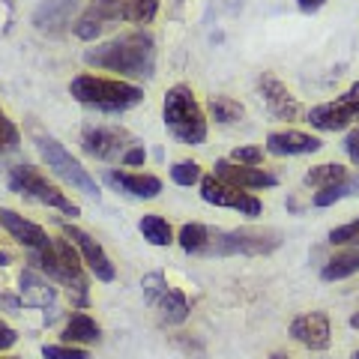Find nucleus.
Here are the masks:
<instances>
[{
  "label": "nucleus",
  "mask_w": 359,
  "mask_h": 359,
  "mask_svg": "<svg viewBox=\"0 0 359 359\" xmlns=\"http://www.w3.org/2000/svg\"><path fill=\"white\" fill-rule=\"evenodd\" d=\"M84 60L96 69H108V72H120L126 78H153L156 69V42L150 33H126L117 36L105 45L84 51Z\"/></svg>",
  "instance_id": "nucleus-1"
},
{
  "label": "nucleus",
  "mask_w": 359,
  "mask_h": 359,
  "mask_svg": "<svg viewBox=\"0 0 359 359\" xmlns=\"http://www.w3.org/2000/svg\"><path fill=\"white\" fill-rule=\"evenodd\" d=\"M69 93L81 105L108 111V114L129 111V108H135L144 99L141 87L126 84V81H111V78H96V75H78V78H72Z\"/></svg>",
  "instance_id": "nucleus-2"
},
{
  "label": "nucleus",
  "mask_w": 359,
  "mask_h": 359,
  "mask_svg": "<svg viewBox=\"0 0 359 359\" xmlns=\"http://www.w3.org/2000/svg\"><path fill=\"white\" fill-rule=\"evenodd\" d=\"M30 264H36L54 282L75 290L78 306H87V278L81 269V255H78V249L69 240H51L45 249L30 255Z\"/></svg>",
  "instance_id": "nucleus-3"
},
{
  "label": "nucleus",
  "mask_w": 359,
  "mask_h": 359,
  "mask_svg": "<svg viewBox=\"0 0 359 359\" xmlns=\"http://www.w3.org/2000/svg\"><path fill=\"white\" fill-rule=\"evenodd\" d=\"M165 126L183 144H204L207 138V117L201 111L195 93L186 84H177L165 93Z\"/></svg>",
  "instance_id": "nucleus-4"
},
{
  "label": "nucleus",
  "mask_w": 359,
  "mask_h": 359,
  "mask_svg": "<svg viewBox=\"0 0 359 359\" xmlns=\"http://www.w3.org/2000/svg\"><path fill=\"white\" fill-rule=\"evenodd\" d=\"M36 147H39V153H42L45 165H48L51 171L63 180V183H69L72 189H78V192H84V195H90V198H99L96 180L87 174V168L78 162L75 156L66 153V147H63L57 138H51V135H36Z\"/></svg>",
  "instance_id": "nucleus-5"
},
{
  "label": "nucleus",
  "mask_w": 359,
  "mask_h": 359,
  "mask_svg": "<svg viewBox=\"0 0 359 359\" xmlns=\"http://www.w3.org/2000/svg\"><path fill=\"white\" fill-rule=\"evenodd\" d=\"M9 189H13V192L27 195L33 201H39V204H48L54 210H60V212H66V216H72V219L81 212V210H78V204H72V201L66 198L57 186H51L33 165L13 168V171H9Z\"/></svg>",
  "instance_id": "nucleus-6"
},
{
  "label": "nucleus",
  "mask_w": 359,
  "mask_h": 359,
  "mask_svg": "<svg viewBox=\"0 0 359 359\" xmlns=\"http://www.w3.org/2000/svg\"><path fill=\"white\" fill-rule=\"evenodd\" d=\"M282 245V237L276 231H257V228H240L228 233H212L207 255H266Z\"/></svg>",
  "instance_id": "nucleus-7"
},
{
  "label": "nucleus",
  "mask_w": 359,
  "mask_h": 359,
  "mask_svg": "<svg viewBox=\"0 0 359 359\" xmlns=\"http://www.w3.org/2000/svg\"><path fill=\"white\" fill-rule=\"evenodd\" d=\"M141 287H144V299H147L150 306L162 314L165 323H183L189 318V302H186V297L180 294L177 287L168 285L162 273L144 276Z\"/></svg>",
  "instance_id": "nucleus-8"
},
{
  "label": "nucleus",
  "mask_w": 359,
  "mask_h": 359,
  "mask_svg": "<svg viewBox=\"0 0 359 359\" xmlns=\"http://www.w3.org/2000/svg\"><path fill=\"white\" fill-rule=\"evenodd\" d=\"M201 198H204L207 204H216V207H231V210L243 212V216H261V201L249 192H243L237 186L224 183V180H219L216 174L201 180Z\"/></svg>",
  "instance_id": "nucleus-9"
},
{
  "label": "nucleus",
  "mask_w": 359,
  "mask_h": 359,
  "mask_svg": "<svg viewBox=\"0 0 359 359\" xmlns=\"http://www.w3.org/2000/svg\"><path fill=\"white\" fill-rule=\"evenodd\" d=\"M63 237L78 249L81 261L90 266V273H93L99 282H114V276H117L114 264H111V257L105 255V249L90 237V233H84L81 228H72V224H63Z\"/></svg>",
  "instance_id": "nucleus-10"
},
{
  "label": "nucleus",
  "mask_w": 359,
  "mask_h": 359,
  "mask_svg": "<svg viewBox=\"0 0 359 359\" xmlns=\"http://www.w3.org/2000/svg\"><path fill=\"white\" fill-rule=\"evenodd\" d=\"M353 120H359V99L351 93V90H347L339 102H327V105H318V108L309 111V123L314 129H323V132L347 129Z\"/></svg>",
  "instance_id": "nucleus-11"
},
{
  "label": "nucleus",
  "mask_w": 359,
  "mask_h": 359,
  "mask_svg": "<svg viewBox=\"0 0 359 359\" xmlns=\"http://www.w3.org/2000/svg\"><path fill=\"white\" fill-rule=\"evenodd\" d=\"M129 132L123 129H111V126H90L81 135V144H84V153L93 156V159H117V156H126L129 150Z\"/></svg>",
  "instance_id": "nucleus-12"
},
{
  "label": "nucleus",
  "mask_w": 359,
  "mask_h": 359,
  "mask_svg": "<svg viewBox=\"0 0 359 359\" xmlns=\"http://www.w3.org/2000/svg\"><path fill=\"white\" fill-rule=\"evenodd\" d=\"M123 13H126V0H96V4L78 18L75 33L81 39H96L111 21L123 18Z\"/></svg>",
  "instance_id": "nucleus-13"
},
{
  "label": "nucleus",
  "mask_w": 359,
  "mask_h": 359,
  "mask_svg": "<svg viewBox=\"0 0 359 359\" xmlns=\"http://www.w3.org/2000/svg\"><path fill=\"white\" fill-rule=\"evenodd\" d=\"M290 335L311 347V351H327L330 347V318L323 311H309V314H299V318L290 323Z\"/></svg>",
  "instance_id": "nucleus-14"
},
{
  "label": "nucleus",
  "mask_w": 359,
  "mask_h": 359,
  "mask_svg": "<svg viewBox=\"0 0 359 359\" xmlns=\"http://www.w3.org/2000/svg\"><path fill=\"white\" fill-rule=\"evenodd\" d=\"M216 177L224 180V183H231V186H237V189H269V186H276L273 174L261 171V168H252V165L228 162V159L216 162Z\"/></svg>",
  "instance_id": "nucleus-15"
},
{
  "label": "nucleus",
  "mask_w": 359,
  "mask_h": 359,
  "mask_svg": "<svg viewBox=\"0 0 359 359\" xmlns=\"http://www.w3.org/2000/svg\"><path fill=\"white\" fill-rule=\"evenodd\" d=\"M261 93H264V99H266V108L273 111V114L278 117V120H294V117H299V102L294 99V93L278 81V78H273V75H264L261 78Z\"/></svg>",
  "instance_id": "nucleus-16"
},
{
  "label": "nucleus",
  "mask_w": 359,
  "mask_h": 359,
  "mask_svg": "<svg viewBox=\"0 0 359 359\" xmlns=\"http://www.w3.org/2000/svg\"><path fill=\"white\" fill-rule=\"evenodd\" d=\"M0 224H4V228L13 233L21 245H27L30 252H39V249H45V245L51 243V237L39 228V224L27 222L25 216H18V212H13V210H0Z\"/></svg>",
  "instance_id": "nucleus-17"
},
{
  "label": "nucleus",
  "mask_w": 359,
  "mask_h": 359,
  "mask_svg": "<svg viewBox=\"0 0 359 359\" xmlns=\"http://www.w3.org/2000/svg\"><path fill=\"white\" fill-rule=\"evenodd\" d=\"M75 9H78V0H45L36 13H33V25L45 33H60L69 27Z\"/></svg>",
  "instance_id": "nucleus-18"
},
{
  "label": "nucleus",
  "mask_w": 359,
  "mask_h": 359,
  "mask_svg": "<svg viewBox=\"0 0 359 359\" xmlns=\"http://www.w3.org/2000/svg\"><path fill=\"white\" fill-rule=\"evenodd\" d=\"M266 150L276 156H302V153H318L320 141L306 132H273L266 138Z\"/></svg>",
  "instance_id": "nucleus-19"
},
{
  "label": "nucleus",
  "mask_w": 359,
  "mask_h": 359,
  "mask_svg": "<svg viewBox=\"0 0 359 359\" xmlns=\"http://www.w3.org/2000/svg\"><path fill=\"white\" fill-rule=\"evenodd\" d=\"M108 180L123 192H129L132 198H156L162 192V180L153 174H126V171H111Z\"/></svg>",
  "instance_id": "nucleus-20"
},
{
  "label": "nucleus",
  "mask_w": 359,
  "mask_h": 359,
  "mask_svg": "<svg viewBox=\"0 0 359 359\" xmlns=\"http://www.w3.org/2000/svg\"><path fill=\"white\" fill-rule=\"evenodd\" d=\"M54 299H57V290L45 282V278H39L33 269H25V273H21V302H25V306L51 309Z\"/></svg>",
  "instance_id": "nucleus-21"
},
{
  "label": "nucleus",
  "mask_w": 359,
  "mask_h": 359,
  "mask_svg": "<svg viewBox=\"0 0 359 359\" xmlns=\"http://www.w3.org/2000/svg\"><path fill=\"white\" fill-rule=\"evenodd\" d=\"M63 339L69 344H90L99 341V323L90 318V314H72L69 323L63 330Z\"/></svg>",
  "instance_id": "nucleus-22"
},
{
  "label": "nucleus",
  "mask_w": 359,
  "mask_h": 359,
  "mask_svg": "<svg viewBox=\"0 0 359 359\" xmlns=\"http://www.w3.org/2000/svg\"><path fill=\"white\" fill-rule=\"evenodd\" d=\"M210 240H212V231L198 222L180 228V245H183V252H189V255H207Z\"/></svg>",
  "instance_id": "nucleus-23"
},
{
  "label": "nucleus",
  "mask_w": 359,
  "mask_h": 359,
  "mask_svg": "<svg viewBox=\"0 0 359 359\" xmlns=\"http://www.w3.org/2000/svg\"><path fill=\"white\" fill-rule=\"evenodd\" d=\"M359 273V249H351V252H341L335 255L332 261H327V266H323V282H339V278H347Z\"/></svg>",
  "instance_id": "nucleus-24"
},
{
  "label": "nucleus",
  "mask_w": 359,
  "mask_h": 359,
  "mask_svg": "<svg viewBox=\"0 0 359 359\" xmlns=\"http://www.w3.org/2000/svg\"><path fill=\"white\" fill-rule=\"evenodd\" d=\"M347 180V168L341 165H318L306 174V186H318V189H330V186H339Z\"/></svg>",
  "instance_id": "nucleus-25"
},
{
  "label": "nucleus",
  "mask_w": 359,
  "mask_h": 359,
  "mask_svg": "<svg viewBox=\"0 0 359 359\" xmlns=\"http://www.w3.org/2000/svg\"><path fill=\"white\" fill-rule=\"evenodd\" d=\"M138 228H141V233H144V240L153 243V245H168V243H174L171 224H168L162 216H144Z\"/></svg>",
  "instance_id": "nucleus-26"
},
{
  "label": "nucleus",
  "mask_w": 359,
  "mask_h": 359,
  "mask_svg": "<svg viewBox=\"0 0 359 359\" xmlns=\"http://www.w3.org/2000/svg\"><path fill=\"white\" fill-rule=\"evenodd\" d=\"M210 114L216 123H237L245 114V108L231 96H212L210 99Z\"/></svg>",
  "instance_id": "nucleus-27"
},
{
  "label": "nucleus",
  "mask_w": 359,
  "mask_h": 359,
  "mask_svg": "<svg viewBox=\"0 0 359 359\" xmlns=\"http://www.w3.org/2000/svg\"><path fill=\"white\" fill-rule=\"evenodd\" d=\"M347 195H359V177H347L339 186L320 189V192L314 195V207H330V204H335V201H341Z\"/></svg>",
  "instance_id": "nucleus-28"
},
{
  "label": "nucleus",
  "mask_w": 359,
  "mask_h": 359,
  "mask_svg": "<svg viewBox=\"0 0 359 359\" xmlns=\"http://www.w3.org/2000/svg\"><path fill=\"white\" fill-rule=\"evenodd\" d=\"M156 9H159L156 0H126V13H123V18L135 21V25H150Z\"/></svg>",
  "instance_id": "nucleus-29"
},
{
  "label": "nucleus",
  "mask_w": 359,
  "mask_h": 359,
  "mask_svg": "<svg viewBox=\"0 0 359 359\" xmlns=\"http://www.w3.org/2000/svg\"><path fill=\"white\" fill-rule=\"evenodd\" d=\"M171 180L177 186H192L201 180V165L198 162H177L171 168Z\"/></svg>",
  "instance_id": "nucleus-30"
},
{
  "label": "nucleus",
  "mask_w": 359,
  "mask_h": 359,
  "mask_svg": "<svg viewBox=\"0 0 359 359\" xmlns=\"http://www.w3.org/2000/svg\"><path fill=\"white\" fill-rule=\"evenodd\" d=\"M18 147V129L13 126V120H6L4 108H0V153H13Z\"/></svg>",
  "instance_id": "nucleus-31"
},
{
  "label": "nucleus",
  "mask_w": 359,
  "mask_h": 359,
  "mask_svg": "<svg viewBox=\"0 0 359 359\" xmlns=\"http://www.w3.org/2000/svg\"><path fill=\"white\" fill-rule=\"evenodd\" d=\"M42 356L45 359H90V353L81 351V347H66V344H45Z\"/></svg>",
  "instance_id": "nucleus-32"
},
{
  "label": "nucleus",
  "mask_w": 359,
  "mask_h": 359,
  "mask_svg": "<svg viewBox=\"0 0 359 359\" xmlns=\"http://www.w3.org/2000/svg\"><path fill=\"white\" fill-rule=\"evenodd\" d=\"M330 243L332 245H347V243H359V219L351 224H341L330 233Z\"/></svg>",
  "instance_id": "nucleus-33"
},
{
  "label": "nucleus",
  "mask_w": 359,
  "mask_h": 359,
  "mask_svg": "<svg viewBox=\"0 0 359 359\" xmlns=\"http://www.w3.org/2000/svg\"><path fill=\"white\" fill-rule=\"evenodd\" d=\"M237 165H261V159H264V150L261 147H237L233 150V156H231Z\"/></svg>",
  "instance_id": "nucleus-34"
},
{
  "label": "nucleus",
  "mask_w": 359,
  "mask_h": 359,
  "mask_svg": "<svg viewBox=\"0 0 359 359\" xmlns=\"http://www.w3.org/2000/svg\"><path fill=\"white\" fill-rule=\"evenodd\" d=\"M18 341V335H15V330L13 327H6V323H0V351H9Z\"/></svg>",
  "instance_id": "nucleus-35"
},
{
  "label": "nucleus",
  "mask_w": 359,
  "mask_h": 359,
  "mask_svg": "<svg viewBox=\"0 0 359 359\" xmlns=\"http://www.w3.org/2000/svg\"><path fill=\"white\" fill-rule=\"evenodd\" d=\"M347 156L359 165V129H353L351 135H347Z\"/></svg>",
  "instance_id": "nucleus-36"
},
{
  "label": "nucleus",
  "mask_w": 359,
  "mask_h": 359,
  "mask_svg": "<svg viewBox=\"0 0 359 359\" xmlns=\"http://www.w3.org/2000/svg\"><path fill=\"white\" fill-rule=\"evenodd\" d=\"M123 162L126 165H141L144 162V147H132L126 156H123Z\"/></svg>",
  "instance_id": "nucleus-37"
},
{
  "label": "nucleus",
  "mask_w": 359,
  "mask_h": 359,
  "mask_svg": "<svg viewBox=\"0 0 359 359\" xmlns=\"http://www.w3.org/2000/svg\"><path fill=\"white\" fill-rule=\"evenodd\" d=\"M297 4L306 9V13H311V9H320L323 6V0H297Z\"/></svg>",
  "instance_id": "nucleus-38"
},
{
  "label": "nucleus",
  "mask_w": 359,
  "mask_h": 359,
  "mask_svg": "<svg viewBox=\"0 0 359 359\" xmlns=\"http://www.w3.org/2000/svg\"><path fill=\"white\" fill-rule=\"evenodd\" d=\"M351 327H353V330H359V311H356L353 318H351Z\"/></svg>",
  "instance_id": "nucleus-39"
},
{
  "label": "nucleus",
  "mask_w": 359,
  "mask_h": 359,
  "mask_svg": "<svg viewBox=\"0 0 359 359\" xmlns=\"http://www.w3.org/2000/svg\"><path fill=\"white\" fill-rule=\"evenodd\" d=\"M273 359H287V356L285 353H273Z\"/></svg>",
  "instance_id": "nucleus-40"
},
{
  "label": "nucleus",
  "mask_w": 359,
  "mask_h": 359,
  "mask_svg": "<svg viewBox=\"0 0 359 359\" xmlns=\"http://www.w3.org/2000/svg\"><path fill=\"white\" fill-rule=\"evenodd\" d=\"M353 359H359V351H356V353H353Z\"/></svg>",
  "instance_id": "nucleus-41"
}]
</instances>
